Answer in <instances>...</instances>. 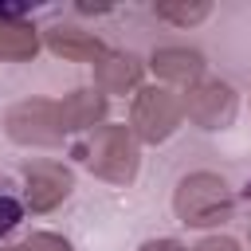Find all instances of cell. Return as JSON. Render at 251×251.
<instances>
[{
	"mask_svg": "<svg viewBox=\"0 0 251 251\" xmlns=\"http://www.w3.org/2000/svg\"><path fill=\"white\" fill-rule=\"evenodd\" d=\"M180 118H184L180 94H173L169 86H141L137 98H133V110H129V129H133L137 141L161 145L176 133Z\"/></svg>",
	"mask_w": 251,
	"mask_h": 251,
	"instance_id": "3",
	"label": "cell"
},
{
	"mask_svg": "<svg viewBox=\"0 0 251 251\" xmlns=\"http://www.w3.org/2000/svg\"><path fill=\"white\" fill-rule=\"evenodd\" d=\"M59 110H63V129L67 133H78V129L94 133V122L106 118V94L102 90H75L59 102Z\"/></svg>",
	"mask_w": 251,
	"mask_h": 251,
	"instance_id": "10",
	"label": "cell"
},
{
	"mask_svg": "<svg viewBox=\"0 0 251 251\" xmlns=\"http://www.w3.org/2000/svg\"><path fill=\"white\" fill-rule=\"evenodd\" d=\"M39 51V35L31 24L16 20V12L0 8V63L4 59H31Z\"/></svg>",
	"mask_w": 251,
	"mask_h": 251,
	"instance_id": "11",
	"label": "cell"
},
{
	"mask_svg": "<svg viewBox=\"0 0 251 251\" xmlns=\"http://www.w3.org/2000/svg\"><path fill=\"white\" fill-rule=\"evenodd\" d=\"M173 212L188 227L224 224L231 212V192H227L224 176H216V173H188L173 192Z\"/></svg>",
	"mask_w": 251,
	"mask_h": 251,
	"instance_id": "2",
	"label": "cell"
},
{
	"mask_svg": "<svg viewBox=\"0 0 251 251\" xmlns=\"http://www.w3.org/2000/svg\"><path fill=\"white\" fill-rule=\"evenodd\" d=\"M16 224H20V204L12 196H0V235H8Z\"/></svg>",
	"mask_w": 251,
	"mask_h": 251,
	"instance_id": "14",
	"label": "cell"
},
{
	"mask_svg": "<svg viewBox=\"0 0 251 251\" xmlns=\"http://www.w3.org/2000/svg\"><path fill=\"white\" fill-rule=\"evenodd\" d=\"M4 129L12 141L20 145H59L67 137L63 129V110L59 102L51 98H27V102H16L8 114H4Z\"/></svg>",
	"mask_w": 251,
	"mask_h": 251,
	"instance_id": "4",
	"label": "cell"
},
{
	"mask_svg": "<svg viewBox=\"0 0 251 251\" xmlns=\"http://www.w3.org/2000/svg\"><path fill=\"white\" fill-rule=\"evenodd\" d=\"M192 251H239V243L231 235H208L204 243H196Z\"/></svg>",
	"mask_w": 251,
	"mask_h": 251,
	"instance_id": "15",
	"label": "cell"
},
{
	"mask_svg": "<svg viewBox=\"0 0 251 251\" xmlns=\"http://www.w3.org/2000/svg\"><path fill=\"white\" fill-rule=\"evenodd\" d=\"M149 67H153V75L165 78V82H184V86H192V82H200V75H204V55L192 51V47H157L153 59H149Z\"/></svg>",
	"mask_w": 251,
	"mask_h": 251,
	"instance_id": "7",
	"label": "cell"
},
{
	"mask_svg": "<svg viewBox=\"0 0 251 251\" xmlns=\"http://www.w3.org/2000/svg\"><path fill=\"white\" fill-rule=\"evenodd\" d=\"M24 184H27V208L31 212H51L71 196L75 176L59 161H31L24 169Z\"/></svg>",
	"mask_w": 251,
	"mask_h": 251,
	"instance_id": "6",
	"label": "cell"
},
{
	"mask_svg": "<svg viewBox=\"0 0 251 251\" xmlns=\"http://www.w3.org/2000/svg\"><path fill=\"white\" fill-rule=\"evenodd\" d=\"M141 251H184V247H180L176 239H149Z\"/></svg>",
	"mask_w": 251,
	"mask_h": 251,
	"instance_id": "16",
	"label": "cell"
},
{
	"mask_svg": "<svg viewBox=\"0 0 251 251\" xmlns=\"http://www.w3.org/2000/svg\"><path fill=\"white\" fill-rule=\"evenodd\" d=\"M212 12V4H157V16L169 24H200Z\"/></svg>",
	"mask_w": 251,
	"mask_h": 251,
	"instance_id": "12",
	"label": "cell"
},
{
	"mask_svg": "<svg viewBox=\"0 0 251 251\" xmlns=\"http://www.w3.org/2000/svg\"><path fill=\"white\" fill-rule=\"evenodd\" d=\"M78 153H82L86 169H90L94 176L110 180V184H133L137 165H141V157H137V137H133L129 126H98Z\"/></svg>",
	"mask_w": 251,
	"mask_h": 251,
	"instance_id": "1",
	"label": "cell"
},
{
	"mask_svg": "<svg viewBox=\"0 0 251 251\" xmlns=\"http://www.w3.org/2000/svg\"><path fill=\"white\" fill-rule=\"evenodd\" d=\"M4 251H71V243H67L63 235H55V231H35V235H27L24 243L4 247Z\"/></svg>",
	"mask_w": 251,
	"mask_h": 251,
	"instance_id": "13",
	"label": "cell"
},
{
	"mask_svg": "<svg viewBox=\"0 0 251 251\" xmlns=\"http://www.w3.org/2000/svg\"><path fill=\"white\" fill-rule=\"evenodd\" d=\"M47 47L71 63H98L106 55V43L90 31H78V27H51L47 31Z\"/></svg>",
	"mask_w": 251,
	"mask_h": 251,
	"instance_id": "9",
	"label": "cell"
},
{
	"mask_svg": "<svg viewBox=\"0 0 251 251\" xmlns=\"http://www.w3.org/2000/svg\"><path fill=\"white\" fill-rule=\"evenodd\" d=\"M94 82L102 94H126L141 82V63L133 55H118V51H106L98 63H94Z\"/></svg>",
	"mask_w": 251,
	"mask_h": 251,
	"instance_id": "8",
	"label": "cell"
},
{
	"mask_svg": "<svg viewBox=\"0 0 251 251\" xmlns=\"http://www.w3.org/2000/svg\"><path fill=\"white\" fill-rule=\"evenodd\" d=\"M180 102H184L188 122L200 126V129H224V126H231L235 106H239V102H235V90H231L227 82H220V78H200V82H192Z\"/></svg>",
	"mask_w": 251,
	"mask_h": 251,
	"instance_id": "5",
	"label": "cell"
}]
</instances>
